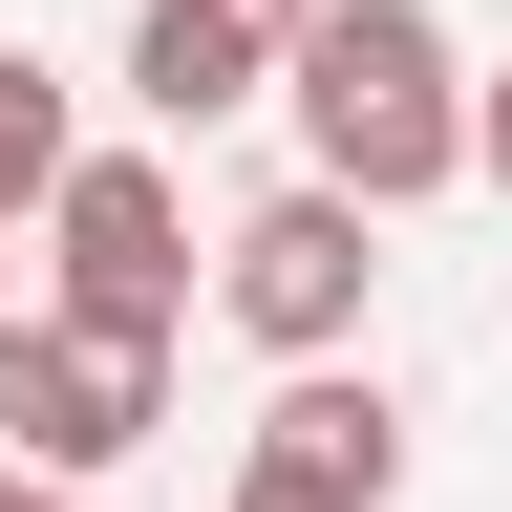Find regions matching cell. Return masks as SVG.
<instances>
[{
	"label": "cell",
	"mask_w": 512,
	"mask_h": 512,
	"mask_svg": "<svg viewBox=\"0 0 512 512\" xmlns=\"http://www.w3.org/2000/svg\"><path fill=\"white\" fill-rule=\"evenodd\" d=\"M64 171H86V150H64V86L0 43V235H22V214H64Z\"/></svg>",
	"instance_id": "cell-7"
},
{
	"label": "cell",
	"mask_w": 512,
	"mask_h": 512,
	"mask_svg": "<svg viewBox=\"0 0 512 512\" xmlns=\"http://www.w3.org/2000/svg\"><path fill=\"white\" fill-rule=\"evenodd\" d=\"M171 427V342H128V320H0V448L22 470H64V491H107L128 448Z\"/></svg>",
	"instance_id": "cell-2"
},
{
	"label": "cell",
	"mask_w": 512,
	"mask_h": 512,
	"mask_svg": "<svg viewBox=\"0 0 512 512\" xmlns=\"http://www.w3.org/2000/svg\"><path fill=\"white\" fill-rule=\"evenodd\" d=\"M0 320H22V299H0Z\"/></svg>",
	"instance_id": "cell-12"
},
{
	"label": "cell",
	"mask_w": 512,
	"mask_h": 512,
	"mask_svg": "<svg viewBox=\"0 0 512 512\" xmlns=\"http://www.w3.org/2000/svg\"><path fill=\"white\" fill-rule=\"evenodd\" d=\"M384 214L342 171H299V192H256V214L214 235V299H235V342H278V363H342L363 342V299H384V256H363Z\"/></svg>",
	"instance_id": "cell-3"
},
{
	"label": "cell",
	"mask_w": 512,
	"mask_h": 512,
	"mask_svg": "<svg viewBox=\"0 0 512 512\" xmlns=\"http://www.w3.org/2000/svg\"><path fill=\"white\" fill-rule=\"evenodd\" d=\"M43 320H128V342L192 320V214H171L150 150H86V171H64V214H43Z\"/></svg>",
	"instance_id": "cell-4"
},
{
	"label": "cell",
	"mask_w": 512,
	"mask_h": 512,
	"mask_svg": "<svg viewBox=\"0 0 512 512\" xmlns=\"http://www.w3.org/2000/svg\"><path fill=\"white\" fill-rule=\"evenodd\" d=\"M235 512H299V491H235Z\"/></svg>",
	"instance_id": "cell-11"
},
{
	"label": "cell",
	"mask_w": 512,
	"mask_h": 512,
	"mask_svg": "<svg viewBox=\"0 0 512 512\" xmlns=\"http://www.w3.org/2000/svg\"><path fill=\"white\" fill-rule=\"evenodd\" d=\"M299 150L363 192V214H427L448 171H470V64H448L427 0H320V43H299Z\"/></svg>",
	"instance_id": "cell-1"
},
{
	"label": "cell",
	"mask_w": 512,
	"mask_h": 512,
	"mask_svg": "<svg viewBox=\"0 0 512 512\" xmlns=\"http://www.w3.org/2000/svg\"><path fill=\"white\" fill-rule=\"evenodd\" d=\"M470 171H512V64H491V86H470Z\"/></svg>",
	"instance_id": "cell-8"
},
{
	"label": "cell",
	"mask_w": 512,
	"mask_h": 512,
	"mask_svg": "<svg viewBox=\"0 0 512 512\" xmlns=\"http://www.w3.org/2000/svg\"><path fill=\"white\" fill-rule=\"evenodd\" d=\"M43 512H107V491H64V470H43Z\"/></svg>",
	"instance_id": "cell-10"
},
{
	"label": "cell",
	"mask_w": 512,
	"mask_h": 512,
	"mask_svg": "<svg viewBox=\"0 0 512 512\" xmlns=\"http://www.w3.org/2000/svg\"><path fill=\"white\" fill-rule=\"evenodd\" d=\"M0 512H43V470H22V448H0Z\"/></svg>",
	"instance_id": "cell-9"
},
{
	"label": "cell",
	"mask_w": 512,
	"mask_h": 512,
	"mask_svg": "<svg viewBox=\"0 0 512 512\" xmlns=\"http://www.w3.org/2000/svg\"><path fill=\"white\" fill-rule=\"evenodd\" d=\"M299 43H320V0H150L128 22V86H150V128H214L256 86H299Z\"/></svg>",
	"instance_id": "cell-5"
},
{
	"label": "cell",
	"mask_w": 512,
	"mask_h": 512,
	"mask_svg": "<svg viewBox=\"0 0 512 512\" xmlns=\"http://www.w3.org/2000/svg\"><path fill=\"white\" fill-rule=\"evenodd\" d=\"M235 491H299V512H384L406 491V406H384L363 363H299L278 406H256V470Z\"/></svg>",
	"instance_id": "cell-6"
}]
</instances>
